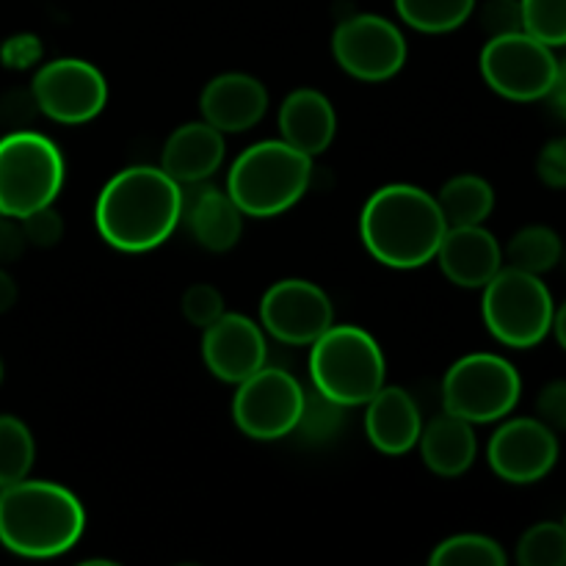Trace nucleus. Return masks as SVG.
I'll use <instances>...</instances> for the list:
<instances>
[{
    "instance_id": "4468645a",
    "label": "nucleus",
    "mask_w": 566,
    "mask_h": 566,
    "mask_svg": "<svg viewBox=\"0 0 566 566\" xmlns=\"http://www.w3.org/2000/svg\"><path fill=\"white\" fill-rule=\"evenodd\" d=\"M490 468L509 484H536L558 462V437L539 418L506 420L486 448Z\"/></svg>"
},
{
    "instance_id": "4be33fe9",
    "label": "nucleus",
    "mask_w": 566,
    "mask_h": 566,
    "mask_svg": "<svg viewBox=\"0 0 566 566\" xmlns=\"http://www.w3.org/2000/svg\"><path fill=\"white\" fill-rule=\"evenodd\" d=\"M418 446L426 468L440 479H459L473 468L475 457H479L473 423L451 412H442L429 420L420 431Z\"/></svg>"
},
{
    "instance_id": "2f4dec72",
    "label": "nucleus",
    "mask_w": 566,
    "mask_h": 566,
    "mask_svg": "<svg viewBox=\"0 0 566 566\" xmlns=\"http://www.w3.org/2000/svg\"><path fill=\"white\" fill-rule=\"evenodd\" d=\"M481 25L490 36H503V33L525 31L523 3L520 0H486L481 6Z\"/></svg>"
},
{
    "instance_id": "2eb2a0df",
    "label": "nucleus",
    "mask_w": 566,
    "mask_h": 566,
    "mask_svg": "<svg viewBox=\"0 0 566 566\" xmlns=\"http://www.w3.org/2000/svg\"><path fill=\"white\" fill-rule=\"evenodd\" d=\"M269 357L263 326L238 313H224L213 324L205 326L202 359L216 379L227 385H241L258 374Z\"/></svg>"
},
{
    "instance_id": "7ed1b4c3",
    "label": "nucleus",
    "mask_w": 566,
    "mask_h": 566,
    "mask_svg": "<svg viewBox=\"0 0 566 566\" xmlns=\"http://www.w3.org/2000/svg\"><path fill=\"white\" fill-rule=\"evenodd\" d=\"M86 531L83 503L53 481L22 479L0 495V545L22 558L72 551Z\"/></svg>"
},
{
    "instance_id": "6ab92c4d",
    "label": "nucleus",
    "mask_w": 566,
    "mask_h": 566,
    "mask_svg": "<svg viewBox=\"0 0 566 566\" xmlns=\"http://www.w3.org/2000/svg\"><path fill=\"white\" fill-rule=\"evenodd\" d=\"M365 407V434L376 451L403 457L418 446L423 420L418 401L403 387L385 385Z\"/></svg>"
},
{
    "instance_id": "bb28decb",
    "label": "nucleus",
    "mask_w": 566,
    "mask_h": 566,
    "mask_svg": "<svg viewBox=\"0 0 566 566\" xmlns=\"http://www.w3.org/2000/svg\"><path fill=\"white\" fill-rule=\"evenodd\" d=\"M509 556L503 545L484 534H459L440 542L429 556L434 566H506Z\"/></svg>"
},
{
    "instance_id": "473e14b6",
    "label": "nucleus",
    "mask_w": 566,
    "mask_h": 566,
    "mask_svg": "<svg viewBox=\"0 0 566 566\" xmlns=\"http://www.w3.org/2000/svg\"><path fill=\"white\" fill-rule=\"evenodd\" d=\"M20 224L28 243H33V247H55L61 241V235H64V219L55 213L53 205H48L42 210H33L31 216L20 219Z\"/></svg>"
},
{
    "instance_id": "c85d7f7f",
    "label": "nucleus",
    "mask_w": 566,
    "mask_h": 566,
    "mask_svg": "<svg viewBox=\"0 0 566 566\" xmlns=\"http://www.w3.org/2000/svg\"><path fill=\"white\" fill-rule=\"evenodd\" d=\"M517 562L523 566H566V525L536 523L520 536Z\"/></svg>"
},
{
    "instance_id": "f257e3e1",
    "label": "nucleus",
    "mask_w": 566,
    "mask_h": 566,
    "mask_svg": "<svg viewBox=\"0 0 566 566\" xmlns=\"http://www.w3.org/2000/svg\"><path fill=\"white\" fill-rule=\"evenodd\" d=\"M182 219V186L160 166H127L111 177L94 205L99 238L119 252L160 247Z\"/></svg>"
},
{
    "instance_id": "a18cd8bd",
    "label": "nucleus",
    "mask_w": 566,
    "mask_h": 566,
    "mask_svg": "<svg viewBox=\"0 0 566 566\" xmlns=\"http://www.w3.org/2000/svg\"><path fill=\"white\" fill-rule=\"evenodd\" d=\"M0 216H3V213H0Z\"/></svg>"
},
{
    "instance_id": "e433bc0d",
    "label": "nucleus",
    "mask_w": 566,
    "mask_h": 566,
    "mask_svg": "<svg viewBox=\"0 0 566 566\" xmlns=\"http://www.w3.org/2000/svg\"><path fill=\"white\" fill-rule=\"evenodd\" d=\"M17 219L9 216H0V260L9 263V260H20L22 252L28 247V238L22 232V224H14Z\"/></svg>"
},
{
    "instance_id": "c9c22d12",
    "label": "nucleus",
    "mask_w": 566,
    "mask_h": 566,
    "mask_svg": "<svg viewBox=\"0 0 566 566\" xmlns=\"http://www.w3.org/2000/svg\"><path fill=\"white\" fill-rule=\"evenodd\" d=\"M39 55H42V42L33 33L11 36L3 48V61L9 66H28L33 61H39Z\"/></svg>"
},
{
    "instance_id": "b1692460",
    "label": "nucleus",
    "mask_w": 566,
    "mask_h": 566,
    "mask_svg": "<svg viewBox=\"0 0 566 566\" xmlns=\"http://www.w3.org/2000/svg\"><path fill=\"white\" fill-rule=\"evenodd\" d=\"M562 252L564 243L556 230H551L545 224H531L514 232L512 241L506 243L503 265H512V269L542 276L562 263Z\"/></svg>"
},
{
    "instance_id": "412c9836",
    "label": "nucleus",
    "mask_w": 566,
    "mask_h": 566,
    "mask_svg": "<svg viewBox=\"0 0 566 566\" xmlns=\"http://www.w3.org/2000/svg\"><path fill=\"white\" fill-rule=\"evenodd\" d=\"M280 133L282 142L310 158L326 153L337 133V114L329 97L318 88H296L287 94L280 108Z\"/></svg>"
},
{
    "instance_id": "72a5a7b5",
    "label": "nucleus",
    "mask_w": 566,
    "mask_h": 566,
    "mask_svg": "<svg viewBox=\"0 0 566 566\" xmlns=\"http://www.w3.org/2000/svg\"><path fill=\"white\" fill-rule=\"evenodd\" d=\"M536 418L553 429L566 431V379H553L536 396Z\"/></svg>"
},
{
    "instance_id": "ea45409f",
    "label": "nucleus",
    "mask_w": 566,
    "mask_h": 566,
    "mask_svg": "<svg viewBox=\"0 0 566 566\" xmlns=\"http://www.w3.org/2000/svg\"><path fill=\"white\" fill-rule=\"evenodd\" d=\"M551 332H553V335H556L558 346H562L564 352H566V302L562 304V307L556 310V313H553V326H551Z\"/></svg>"
},
{
    "instance_id": "a211bd4d",
    "label": "nucleus",
    "mask_w": 566,
    "mask_h": 566,
    "mask_svg": "<svg viewBox=\"0 0 566 566\" xmlns=\"http://www.w3.org/2000/svg\"><path fill=\"white\" fill-rule=\"evenodd\" d=\"M193 241L208 252H230L243 232V213L227 191L193 182L182 191V219Z\"/></svg>"
},
{
    "instance_id": "5701e85b",
    "label": "nucleus",
    "mask_w": 566,
    "mask_h": 566,
    "mask_svg": "<svg viewBox=\"0 0 566 566\" xmlns=\"http://www.w3.org/2000/svg\"><path fill=\"white\" fill-rule=\"evenodd\" d=\"M437 205H440L448 227L484 224L495 208V191L484 177L457 175L440 188Z\"/></svg>"
},
{
    "instance_id": "f704fd0d",
    "label": "nucleus",
    "mask_w": 566,
    "mask_h": 566,
    "mask_svg": "<svg viewBox=\"0 0 566 566\" xmlns=\"http://www.w3.org/2000/svg\"><path fill=\"white\" fill-rule=\"evenodd\" d=\"M536 175L545 186L566 188V136L553 138L536 158Z\"/></svg>"
},
{
    "instance_id": "1a4fd4ad",
    "label": "nucleus",
    "mask_w": 566,
    "mask_h": 566,
    "mask_svg": "<svg viewBox=\"0 0 566 566\" xmlns=\"http://www.w3.org/2000/svg\"><path fill=\"white\" fill-rule=\"evenodd\" d=\"M479 64L492 92L514 103H536L551 97L562 61L553 55L551 44L517 31L490 36Z\"/></svg>"
},
{
    "instance_id": "423d86ee",
    "label": "nucleus",
    "mask_w": 566,
    "mask_h": 566,
    "mask_svg": "<svg viewBox=\"0 0 566 566\" xmlns=\"http://www.w3.org/2000/svg\"><path fill=\"white\" fill-rule=\"evenodd\" d=\"M64 175V155L42 133L17 130L0 138V213L20 221L53 205Z\"/></svg>"
},
{
    "instance_id": "f3484780",
    "label": "nucleus",
    "mask_w": 566,
    "mask_h": 566,
    "mask_svg": "<svg viewBox=\"0 0 566 566\" xmlns=\"http://www.w3.org/2000/svg\"><path fill=\"white\" fill-rule=\"evenodd\" d=\"M442 274L459 287H484L503 269V249L497 238L481 224L448 227L437 249Z\"/></svg>"
},
{
    "instance_id": "20e7f679",
    "label": "nucleus",
    "mask_w": 566,
    "mask_h": 566,
    "mask_svg": "<svg viewBox=\"0 0 566 566\" xmlns=\"http://www.w3.org/2000/svg\"><path fill=\"white\" fill-rule=\"evenodd\" d=\"M313 158L282 138L252 144L232 164L227 193L252 219H271L291 210L307 193Z\"/></svg>"
},
{
    "instance_id": "c756f323",
    "label": "nucleus",
    "mask_w": 566,
    "mask_h": 566,
    "mask_svg": "<svg viewBox=\"0 0 566 566\" xmlns=\"http://www.w3.org/2000/svg\"><path fill=\"white\" fill-rule=\"evenodd\" d=\"M525 33L551 48L566 44V0H520Z\"/></svg>"
},
{
    "instance_id": "f8f14e48",
    "label": "nucleus",
    "mask_w": 566,
    "mask_h": 566,
    "mask_svg": "<svg viewBox=\"0 0 566 566\" xmlns=\"http://www.w3.org/2000/svg\"><path fill=\"white\" fill-rule=\"evenodd\" d=\"M332 53L346 75L365 83L390 81L407 64V39L381 14H354L337 25Z\"/></svg>"
},
{
    "instance_id": "f03ea898",
    "label": "nucleus",
    "mask_w": 566,
    "mask_h": 566,
    "mask_svg": "<svg viewBox=\"0 0 566 566\" xmlns=\"http://www.w3.org/2000/svg\"><path fill=\"white\" fill-rule=\"evenodd\" d=\"M446 232L437 197L409 182L379 188L359 216V235L370 258L401 271L431 263Z\"/></svg>"
},
{
    "instance_id": "9b49d317",
    "label": "nucleus",
    "mask_w": 566,
    "mask_h": 566,
    "mask_svg": "<svg viewBox=\"0 0 566 566\" xmlns=\"http://www.w3.org/2000/svg\"><path fill=\"white\" fill-rule=\"evenodd\" d=\"M31 97L48 119L61 125H86L103 114L108 103V81L88 61L55 59L33 75Z\"/></svg>"
},
{
    "instance_id": "393cba45",
    "label": "nucleus",
    "mask_w": 566,
    "mask_h": 566,
    "mask_svg": "<svg viewBox=\"0 0 566 566\" xmlns=\"http://www.w3.org/2000/svg\"><path fill=\"white\" fill-rule=\"evenodd\" d=\"M396 11L420 33H448L470 20L475 0H396Z\"/></svg>"
},
{
    "instance_id": "c03bdc74",
    "label": "nucleus",
    "mask_w": 566,
    "mask_h": 566,
    "mask_svg": "<svg viewBox=\"0 0 566 566\" xmlns=\"http://www.w3.org/2000/svg\"><path fill=\"white\" fill-rule=\"evenodd\" d=\"M564 525H566V520H564Z\"/></svg>"
},
{
    "instance_id": "aec40b11",
    "label": "nucleus",
    "mask_w": 566,
    "mask_h": 566,
    "mask_svg": "<svg viewBox=\"0 0 566 566\" xmlns=\"http://www.w3.org/2000/svg\"><path fill=\"white\" fill-rule=\"evenodd\" d=\"M224 133L208 122H186L164 144L160 169L180 186L205 182L224 164Z\"/></svg>"
},
{
    "instance_id": "0eeeda50",
    "label": "nucleus",
    "mask_w": 566,
    "mask_h": 566,
    "mask_svg": "<svg viewBox=\"0 0 566 566\" xmlns=\"http://www.w3.org/2000/svg\"><path fill=\"white\" fill-rule=\"evenodd\" d=\"M481 291V315L497 343L534 348L551 335L556 304L542 276L503 265Z\"/></svg>"
},
{
    "instance_id": "ddd939ff",
    "label": "nucleus",
    "mask_w": 566,
    "mask_h": 566,
    "mask_svg": "<svg viewBox=\"0 0 566 566\" xmlns=\"http://www.w3.org/2000/svg\"><path fill=\"white\" fill-rule=\"evenodd\" d=\"M260 324L285 346H313L335 324V307L324 287L293 276L274 282L263 293Z\"/></svg>"
},
{
    "instance_id": "dca6fc26",
    "label": "nucleus",
    "mask_w": 566,
    "mask_h": 566,
    "mask_svg": "<svg viewBox=\"0 0 566 566\" xmlns=\"http://www.w3.org/2000/svg\"><path fill=\"white\" fill-rule=\"evenodd\" d=\"M202 119L221 133L252 130L269 111V88L247 72H224L205 86Z\"/></svg>"
},
{
    "instance_id": "9d476101",
    "label": "nucleus",
    "mask_w": 566,
    "mask_h": 566,
    "mask_svg": "<svg viewBox=\"0 0 566 566\" xmlns=\"http://www.w3.org/2000/svg\"><path fill=\"white\" fill-rule=\"evenodd\" d=\"M304 409V387L282 368H260L238 385L232 420L249 440L271 442L293 434Z\"/></svg>"
},
{
    "instance_id": "a19ab883",
    "label": "nucleus",
    "mask_w": 566,
    "mask_h": 566,
    "mask_svg": "<svg viewBox=\"0 0 566 566\" xmlns=\"http://www.w3.org/2000/svg\"><path fill=\"white\" fill-rule=\"evenodd\" d=\"M562 265H564V271H566V249L562 252Z\"/></svg>"
},
{
    "instance_id": "4c0bfd02",
    "label": "nucleus",
    "mask_w": 566,
    "mask_h": 566,
    "mask_svg": "<svg viewBox=\"0 0 566 566\" xmlns=\"http://www.w3.org/2000/svg\"><path fill=\"white\" fill-rule=\"evenodd\" d=\"M14 302H17V282L0 269V315L9 313V310L14 307Z\"/></svg>"
},
{
    "instance_id": "7c9ffc66",
    "label": "nucleus",
    "mask_w": 566,
    "mask_h": 566,
    "mask_svg": "<svg viewBox=\"0 0 566 566\" xmlns=\"http://www.w3.org/2000/svg\"><path fill=\"white\" fill-rule=\"evenodd\" d=\"M182 315L191 326L205 329V326H210L216 318L224 315V296H221L219 287L208 285V282L191 285L182 296Z\"/></svg>"
},
{
    "instance_id": "79ce46f5",
    "label": "nucleus",
    "mask_w": 566,
    "mask_h": 566,
    "mask_svg": "<svg viewBox=\"0 0 566 566\" xmlns=\"http://www.w3.org/2000/svg\"><path fill=\"white\" fill-rule=\"evenodd\" d=\"M0 381H3V363H0Z\"/></svg>"
},
{
    "instance_id": "58836bf2",
    "label": "nucleus",
    "mask_w": 566,
    "mask_h": 566,
    "mask_svg": "<svg viewBox=\"0 0 566 566\" xmlns=\"http://www.w3.org/2000/svg\"><path fill=\"white\" fill-rule=\"evenodd\" d=\"M551 99H553V108H556L566 119V61H562V66H558V77H556V86H553L551 92Z\"/></svg>"
},
{
    "instance_id": "cd10ccee",
    "label": "nucleus",
    "mask_w": 566,
    "mask_h": 566,
    "mask_svg": "<svg viewBox=\"0 0 566 566\" xmlns=\"http://www.w3.org/2000/svg\"><path fill=\"white\" fill-rule=\"evenodd\" d=\"M343 420H346V407H340L337 401L326 398L324 392L310 387V390H304L302 418H298L293 431L302 434V440L310 442V446H324V442L335 440L340 434Z\"/></svg>"
},
{
    "instance_id": "a878e982",
    "label": "nucleus",
    "mask_w": 566,
    "mask_h": 566,
    "mask_svg": "<svg viewBox=\"0 0 566 566\" xmlns=\"http://www.w3.org/2000/svg\"><path fill=\"white\" fill-rule=\"evenodd\" d=\"M36 459L33 434L14 415H0V484L11 486L28 479Z\"/></svg>"
},
{
    "instance_id": "6e6552de",
    "label": "nucleus",
    "mask_w": 566,
    "mask_h": 566,
    "mask_svg": "<svg viewBox=\"0 0 566 566\" xmlns=\"http://www.w3.org/2000/svg\"><path fill=\"white\" fill-rule=\"evenodd\" d=\"M523 396V379L509 359L497 354H468L448 368L442 379V407L468 423L503 420Z\"/></svg>"
},
{
    "instance_id": "37998d69",
    "label": "nucleus",
    "mask_w": 566,
    "mask_h": 566,
    "mask_svg": "<svg viewBox=\"0 0 566 566\" xmlns=\"http://www.w3.org/2000/svg\"><path fill=\"white\" fill-rule=\"evenodd\" d=\"M3 490H6V486H3V484H0V495H3Z\"/></svg>"
},
{
    "instance_id": "39448f33",
    "label": "nucleus",
    "mask_w": 566,
    "mask_h": 566,
    "mask_svg": "<svg viewBox=\"0 0 566 566\" xmlns=\"http://www.w3.org/2000/svg\"><path fill=\"white\" fill-rule=\"evenodd\" d=\"M310 348L313 387L340 407H365L385 387V354L370 332L332 324Z\"/></svg>"
}]
</instances>
